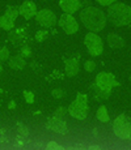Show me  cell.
Segmentation results:
<instances>
[{
	"label": "cell",
	"instance_id": "23",
	"mask_svg": "<svg viewBox=\"0 0 131 150\" xmlns=\"http://www.w3.org/2000/svg\"><path fill=\"white\" fill-rule=\"evenodd\" d=\"M64 114H66V108L64 107H58V110L55 111V114H54V117H58V119H62L63 116H64Z\"/></svg>",
	"mask_w": 131,
	"mask_h": 150
},
{
	"label": "cell",
	"instance_id": "21",
	"mask_svg": "<svg viewBox=\"0 0 131 150\" xmlns=\"http://www.w3.org/2000/svg\"><path fill=\"white\" fill-rule=\"evenodd\" d=\"M84 68H85L87 72H93L96 69V63L93 60H87L85 64H84Z\"/></svg>",
	"mask_w": 131,
	"mask_h": 150
},
{
	"label": "cell",
	"instance_id": "26",
	"mask_svg": "<svg viewBox=\"0 0 131 150\" xmlns=\"http://www.w3.org/2000/svg\"><path fill=\"white\" fill-rule=\"evenodd\" d=\"M114 1H115V0H97L98 4L104 5V7H107V5H112Z\"/></svg>",
	"mask_w": 131,
	"mask_h": 150
},
{
	"label": "cell",
	"instance_id": "4",
	"mask_svg": "<svg viewBox=\"0 0 131 150\" xmlns=\"http://www.w3.org/2000/svg\"><path fill=\"white\" fill-rule=\"evenodd\" d=\"M114 134L121 140H131V123L125 114H121L113 123Z\"/></svg>",
	"mask_w": 131,
	"mask_h": 150
},
{
	"label": "cell",
	"instance_id": "24",
	"mask_svg": "<svg viewBox=\"0 0 131 150\" xmlns=\"http://www.w3.org/2000/svg\"><path fill=\"white\" fill-rule=\"evenodd\" d=\"M24 97H25V100H26L28 103H33V102H34V94L31 93V91L25 90V91H24Z\"/></svg>",
	"mask_w": 131,
	"mask_h": 150
},
{
	"label": "cell",
	"instance_id": "31",
	"mask_svg": "<svg viewBox=\"0 0 131 150\" xmlns=\"http://www.w3.org/2000/svg\"><path fill=\"white\" fill-rule=\"evenodd\" d=\"M1 71H3V67H1V63H0V73H1Z\"/></svg>",
	"mask_w": 131,
	"mask_h": 150
},
{
	"label": "cell",
	"instance_id": "16",
	"mask_svg": "<svg viewBox=\"0 0 131 150\" xmlns=\"http://www.w3.org/2000/svg\"><path fill=\"white\" fill-rule=\"evenodd\" d=\"M92 90H93V93L96 94V98H98V99H107L109 96L112 94V90H102V89H100L96 83L92 86Z\"/></svg>",
	"mask_w": 131,
	"mask_h": 150
},
{
	"label": "cell",
	"instance_id": "1",
	"mask_svg": "<svg viewBox=\"0 0 131 150\" xmlns=\"http://www.w3.org/2000/svg\"><path fill=\"white\" fill-rule=\"evenodd\" d=\"M80 20L83 25L92 33H97L101 31L106 25V14L101 9L96 7H87L81 11L80 13Z\"/></svg>",
	"mask_w": 131,
	"mask_h": 150
},
{
	"label": "cell",
	"instance_id": "5",
	"mask_svg": "<svg viewBox=\"0 0 131 150\" xmlns=\"http://www.w3.org/2000/svg\"><path fill=\"white\" fill-rule=\"evenodd\" d=\"M84 45H85L89 55H92V56H98L104 51L102 39H101L100 35H97L94 33L87 34L85 38H84Z\"/></svg>",
	"mask_w": 131,
	"mask_h": 150
},
{
	"label": "cell",
	"instance_id": "11",
	"mask_svg": "<svg viewBox=\"0 0 131 150\" xmlns=\"http://www.w3.org/2000/svg\"><path fill=\"white\" fill-rule=\"evenodd\" d=\"M19 13L21 14V16H24L25 20H30L31 17H34L37 14V7L33 1L26 0V1H24L19 7Z\"/></svg>",
	"mask_w": 131,
	"mask_h": 150
},
{
	"label": "cell",
	"instance_id": "14",
	"mask_svg": "<svg viewBox=\"0 0 131 150\" xmlns=\"http://www.w3.org/2000/svg\"><path fill=\"white\" fill-rule=\"evenodd\" d=\"M106 41H107V45H109L112 48H115V50L122 48L125 46V39L122 38V37H119L118 34H115V33L107 34Z\"/></svg>",
	"mask_w": 131,
	"mask_h": 150
},
{
	"label": "cell",
	"instance_id": "13",
	"mask_svg": "<svg viewBox=\"0 0 131 150\" xmlns=\"http://www.w3.org/2000/svg\"><path fill=\"white\" fill-rule=\"evenodd\" d=\"M64 64H66V74L68 77H75L79 73V69H80L79 59H67L64 60Z\"/></svg>",
	"mask_w": 131,
	"mask_h": 150
},
{
	"label": "cell",
	"instance_id": "28",
	"mask_svg": "<svg viewBox=\"0 0 131 150\" xmlns=\"http://www.w3.org/2000/svg\"><path fill=\"white\" fill-rule=\"evenodd\" d=\"M87 150H101V148L98 145H92V146H89Z\"/></svg>",
	"mask_w": 131,
	"mask_h": 150
},
{
	"label": "cell",
	"instance_id": "25",
	"mask_svg": "<svg viewBox=\"0 0 131 150\" xmlns=\"http://www.w3.org/2000/svg\"><path fill=\"white\" fill-rule=\"evenodd\" d=\"M46 34H47V33H46L45 30H39V31H37V34H36V39H37L38 42H42L43 39L46 38Z\"/></svg>",
	"mask_w": 131,
	"mask_h": 150
},
{
	"label": "cell",
	"instance_id": "6",
	"mask_svg": "<svg viewBox=\"0 0 131 150\" xmlns=\"http://www.w3.org/2000/svg\"><path fill=\"white\" fill-rule=\"evenodd\" d=\"M96 85L102 90H112L114 86H118V82L115 81V77L113 76V73L101 72L96 77Z\"/></svg>",
	"mask_w": 131,
	"mask_h": 150
},
{
	"label": "cell",
	"instance_id": "30",
	"mask_svg": "<svg viewBox=\"0 0 131 150\" xmlns=\"http://www.w3.org/2000/svg\"><path fill=\"white\" fill-rule=\"evenodd\" d=\"M14 106H16V105H14V102H11L9 103V108H14Z\"/></svg>",
	"mask_w": 131,
	"mask_h": 150
},
{
	"label": "cell",
	"instance_id": "7",
	"mask_svg": "<svg viewBox=\"0 0 131 150\" xmlns=\"http://www.w3.org/2000/svg\"><path fill=\"white\" fill-rule=\"evenodd\" d=\"M19 8L16 7H8L7 11H5L4 16L0 17V28L4 29V30H11L13 28V22L14 20L19 16Z\"/></svg>",
	"mask_w": 131,
	"mask_h": 150
},
{
	"label": "cell",
	"instance_id": "9",
	"mask_svg": "<svg viewBox=\"0 0 131 150\" xmlns=\"http://www.w3.org/2000/svg\"><path fill=\"white\" fill-rule=\"evenodd\" d=\"M36 20L41 26L45 28H52L57 24V17H55L54 12H51L50 9H42L36 14Z\"/></svg>",
	"mask_w": 131,
	"mask_h": 150
},
{
	"label": "cell",
	"instance_id": "12",
	"mask_svg": "<svg viewBox=\"0 0 131 150\" xmlns=\"http://www.w3.org/2000/svg\"><path fill=\"white\" fill-rule=\"evenodd\" d=\"M59 5L63 12L68 14H72L76 11L81 9V1H79V0H60Z\"/></svg>",
	"mask_w": 131,
	"mask_h": 150
},
{
	"label": "cell",
	"instance_id": "3",
	"mask_svg": "<svg viewBox=\"0 0 131 150\" xmlns=\"http://www.w3.org/2000/svg\"><path fill=\"white\" fill-rule=\"evenodd\" d=\"M68 112L72 117L77 120H84L89 114V107H88V97L85 94L79 93L76 99L69 105Z\"/></svg>",
	"mask_w": 131,
	"mask_h": 150
},
{
	"label": "cell",
	"instance_id": "18",
	"mask_svg": "<svg viewBox=\"0 0 131 150\" xmlns=\"http://www.w3.org/2000/svg\"><path fill=\"white\" fill-rule=\"evenodd\" d=\"M46 150H66L63 146H60L59 144H57L55 141H50L46 146Z\"/></svg>",
	"mask_w": 131,
	"mask_h": 150
},
{
	"label": "cell",
	"instance_id": "22",
	"mask_svg": "<svg viewBox=\"0 0 131 150\" xmlns=\"http://www.w3.org/2000/svg\"><path fill=\"white\" fill-rule=\"evenodd\" d=\"M51 94L52 96H54L55 98H58V99H60V98H63L64 97V90H63V89H54V90L51 91Z\"/></svg>",
	"mask_w": 131,
	"mask_h": 150
},
{
	"label": "cell",
	"instance_id": "8",
	"mask_svg": "<svg viewBox=\"0 0 131 150\" xmlns=\"http://www.w3.org/2000/svg\"><path fill=\"white\" fill-rule=\"evenodd\" d=\"M59 26L66 31V34H75L79 30V24L77 21L72 17V14L63 13L59 18Z\"/></svg>",
	"mask_w": 131,
	"mask_h": 150
},
{
	"label": "cell",
	"instance_id": "10",
	"mask_svg": "<svg viewBox=\"0 0 131 150\" xmlns=\"http://www.w3.org/2000/svg\"><path fill=\"white\" fill-rule=\"evenodd\" d=\"M46 127H47V129L57 132L59 134H66L67 131H68L66 122H63V119H58V117H54V116L47 120Z\"/></svg>",
	"mask_w": 131,
	"mask_h": 150
},
{
	"label": "cell",
	"instance_id": "20",
	"mask_svg": "<svg viewBox=\"0 0 131 150\" xmlns=\"http://www.w3.org/2000/svg\"><path fill=\"white\" fill-rule=\"evenodd\" d=\"M17 127H19V134L20 136H24V137H28V134H29V131H28V128L24 125V124H21V123H19L17 124Z\"/></svg>",
	"mask_w": 131,
	"mask_h": 150
},
{
	"label": "cell",
	"instance_id": "29",
	"mask_svg": "<svg viewBox=\"0 0 131 150\" xmlns=\"http://www.w3.org/2000/svg\"><path fill=\"white\" fill-rule=\"evenodd\" d=\"M22 52H25L26 55H25V56H29V55H30V50H29V48L28 47H22Z\"/></svg>",
	"mask_w": 131,
	"mask_h": 150
},
{
	"label": "cell",
	"instance_id": "17",
	"mask_svg": "<svg viewBox=\"0 0 131 150\" xmlns=\"http://www.w3.org/2000/svg\"><path fill=\"white\" fill-rule=\"evenodd\" d=\"M96 116H97V119L100 120V122H102V123H107V122H109V114H107V110H106L105 106H101V107L97 110Z\"/></svg>",
	"mask_w": 131,
	"mask_h": 150
},
{
	"label": "cell",
	"instance_id": "32",
	"mask_svg": "<svg viewBox=\"0 0 131 150\" xmlns=\"http://www.w3.org/2000/svg\"><path fill=\"white\" fill-rule=\"evenodd\" d=\"M79 1H81V0H79Z\"/></svg>",
	"mask_w": 131,
	"mask_h": 150
},
{
	"label": "cell",
	"instance_id": "19",
	"mask_svg": "<svg viewBox=\"0 0 131 150\" xmlns=\"http://www.w3.org/2000/svg\"><path fill=\"white\" fill-rule=\"evenodd\" d=\"M9 59V50L7 47H3L0 50V62H5Z\"/></svg>",
	"mask_w": 131,
	"mask_h": 150
},
{
	"label": "cell",
	"instance_id": "27",
	"mask_svg": "<svg viewBox=\"0 0 131 150\" xmlns=\"http://www.w3.org/2000/svg\"><path fill=\"white\" fill-rule=\"evenodd\" d=\"M66 150H85V146L81 145V144H77V145L69 146V148H67Z\"/></svg>",
	"mask_w": 131,
	"mask_h": 150
},
{
	"label": "cell",
	"instance_id": "2",
	"mask_svg": "<svg viewBox=\"0 0 131 150\" xmlns=\"http://www.w3.org/2000/svg\"><path fill=\"white\" fill-rule=\"evenodd\" d=\"M107 20L114 26H125L131 24V8L125 3H114L109 5Z\"/></svg>",
	"mask_w": 131,
	"mask_h": 150
},
{
	"label": "cell",
	"instance_id": "15",
	"mask_svg": "<svg viewBox=\"0 0 131 150\" xmlns=\"http://www.w3.org/2000/svg\"><path fill=\"white\" fill-rule=\"evenodd\" d=\"M8 64H9V67L14 69V71H20V69H24L25 67V60L22 56H20V55H16V56H12L8 59Z\"/></svg>",
	"mask_w": 131,
	"mask_h": 150
}]
</instances>
